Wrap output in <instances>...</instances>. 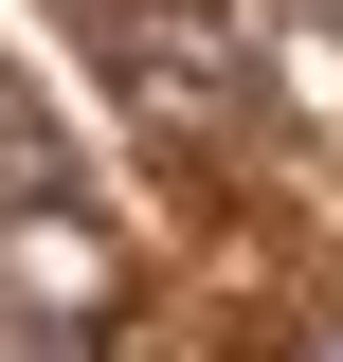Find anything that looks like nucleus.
Returning a JSON list of instances; mask_svg holds the SVG:
<instances>
[{"instance_id":"nucleus-2","label":"nucleus","mask_w":343,"mask_h":362,"mask_svg":"<svg viewBox=\"0 0 343 362\" xmlns=\"http://www.w3.org/2000/svg\"><path fill=\"white\" fill-rule=\"evenodd\" d=\"M289 362H343V326H307V344H289Z\"/></svg>"},{"instance_id":"nucleus-1","label":"nucleus","mask_w":343,"mask_h":362,"mask_svg":"<svg viewBox=\"0 0 343 362\" xmlns=\"http://www.w3.org/2000/svg\"><path fill=\"white\" fill-rule=\"evenodd\" d=\"M18 362H90V326H54V308H18Z\"/></svg>"}]
</instances>
